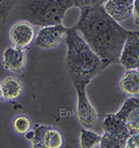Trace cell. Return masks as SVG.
Returning a JSON list of instances; mask_svg holds the SVG:
<instances>
[{"instance_id": "6da1fadb", "label": "cell", "mask_w": 139, "mask_h": 148, "mask_svg": "<svg viewBox=\"0 0 139 148\" xmlns=\"http://www.w3.org/2000/svg\"><path fill=\"white\" fill-rule=\"evenodd\" d=\"M73 28L82 34L83 39L101 58L103 67L119 62L121 49L130 31L114 21L103 6L81 13Z\"/></svg>"}, {"instance_id": "7a4b0ae2", "label": "cell", "mask_w": 139, "mask_h": 148, "mask_svg": "<svg viewBox=\"0 0 139 148\" xmlns=\"http://www.w3.org/2000/svg\"><path fill=\"white\" fill-rule=\"evenodd\" d=\"M64 40L67 75L74 87H86L104 69L102 60L74 28H67Z\"/></svg>"}, {"instance_id": "3957f363", "label": "cell", "mask_w": 139, "mask_h": 148, "mask_svg": "<svg viewBox=\"0 0 139 148\" xmlns=\"http://www.w3.org/2000/svg\"><path fill=\"white\" fill-rule=\"evenodd\" d=\"M71 7H74L73 0H25L20 13L23 20L42 28L62 24Z\"/></svg>"}, {"instance_id": "277c9868", "label": "cell", "mask_w": 139, "mask_h": 148, "mask_svg": "<svg viewBox=\"0 0 139 148\" xmlns=\"http://www.w3.org/2000/svg\"><path fill=\"white\" fill-rule=\"evenodd\" d=\"M77 93V116L85 128L93 127L98 120V114L86 94L85 86L74 87Z\"/></svg>"}, {"instance_id": "5b68a950", "label": "cell", "mask_w": 139, "mask_h": 148, "mask_svg": "<svg viewBox=\"0 0 139 148\" xmlns=\"http://www.w3.org/2000/svg\"><path fill=\"white\" fill-rule=\"evenodd\" d=\"M9 39L13 47L18 49H27L36 40V30L34 25L26 20L14 24L9 31Z\"/></svg>"}, {"instance_id": "8992f818", "label": "cell", "mask_w": 139, "mask_h": 148, "mask_svg": "<svg viewBox=\"0 0 139 148\" xmlns=\"http://www.w3.org/2000/svg\"><path fill=\"white\" fill-rule=\"evenodd\" d=\"M66 31L67 28L62 24L40 28L36 37L35 45L45 49H54L61 44Z\"/></svg>"}, {"instance_id": "52a82bcc", "label": "cell", "mask_w": 139, "mask_h": 148, "mask_svg": "<svg viewBox=\"0 0 139 148\" xmlns=\"http://www.w3.org/2000/svg\"><path fill=\"white\" fill-rule=\"evenodd\" d=\"M119 63L126 69L139 68V31H130L121 49Z\"/></svg>"}, {"instance_id": "ba28073f", "label": "cell", "mask_w": 139, "mask_h": 148, "mask_svg": "<svg viewBox=\"0 0 139 148\" xmlns=\"http://www.w3.org/2000/svg\"><path fill=\"white\" fill-rule=\"evenodd\" d=\"M27 54L25 49L12 47L5 49L2 56V65L10 72L20 74L26 68Z\"/></svg>"}, {"instance_id": "9c48e42d", "label": "cell", "mask_w": 139, "mask_h": 148, "mask_svg": "<svg viewBox=\"0 0 139 148\" xmlns=\"http://www.w3.org/2000/svg\"><path fill=\"white\" fill-rule=\"evenodd\" d=\"M134 0H108L105 3V10L116 22L130 18L133 12Z\"/></svg>"}, {"instance_id": "30bf717a", "label": "cell", "mask_w": 139, "mask_h": 148, "mask_svg": "<svg viewBox=\"0 0 139 148\" xmlns=\"http://www.w3.org/2000/svg\"><path fill=\"white\" fill-rule=\"evenodd\" d=\"M103 130L104 132L109 133L124 142H126V139L130 135L125 121L116 118V114H112L105 116V120L103 121Z\"/></svg>"}, {"instance_id": "8fae6325", "label": "cell", "mask_w": 139, "mask_h": 148, "mask_svg": "<svg viewBox=\"0 0 139 148\" xmlns=\"http://www.w3.org/2000/svg\"><path fill=\"white\" fill-rule=\"evenodd\" d=\"M119 88L123 94L131 96H139V70L127 69L119 80Z\"/></svg>"}, {"instance_id": "7c38bea8", "label": "cell", "mask_w": 139, "mask_h": 148, "mask_svg": "<svg viewBox=\"0 0 139 148\" xmlns=\"http://www.w3.org/2000/svg\"><path fill=\"white\" fill-rule=\"evenodd\" d=\"M3 94V100L5 101H15L23 94V84L18 78L9 76L4 78L0 83Z\"/></svg>"}, {"instance_id": "4fadbf2b", "label": "cell", "mask_w": 139, "mask_h": 148, "mask_svg": "<svg viewBox=\"0 0 139 148\" xmlns=\"http://www.w3.org/2000/svg\"><path fill=\"white\" fill-rule=\"evenodd\" d=\"M139 111V96H131L127 98L116 114V116L123 121H126L136 112Z\"/></svg>"}, {"instance_id": "5bb4252c", "label": "cell", "mask_w": 139, "mask_h": 148, "mask_svg": "<svg viewBox=\"0 0 139 148\" xmlns=\"http://www.w3.org/2000/svg\"><path fill=\"white\" fill-rule=\"evenodd\" d=\"M102 135L93 132L88 130L80 131V144L82 148H94L100 146Z\"/></svg>"}, {"instance_id": "9a60e30c", "label": "cell", "mask_w": 139, "mask_h": 148, "mask_svg": "<svg viewBox=\"0 0 139 148\" xmlns=\"http://www.w3.org/2000/svg\"><path fill=\"white\" fill-rule=\"evenodd\" d=\"M62 144H63V137L61 132L56 128L49 126L45 136V148H60Z\"/></svg>"}, {"instance_id": "2e32d148", "label": "cell", "mask_w": 139, "mask_h": 148, "mask_svg": "<svg viewBox=\"0 0 139 148\" xmlns=\"http://www.w3.org/2000/svg\"><path fill=\"white\" fill-rule=\"evenodd\" d=\"M49 126L45 125H36L34 131H35V137L32 141L33 148H45V132L49 130Z\"/></svg>"}, {"instance_id": "e0dca14e", "label": "cell", "mask_w": 139, "mask_h": 148, "mask_svg": "<svg viewBox=\"0 0 139 148\" xmlns=\"http://www.w3.org/2000/svg\"><path fill=\"white\" fill-rule=\"evenodd\" d=\"M32 123L26 116H18L13 121V128L18 134H25L28 130H31Z\"/></svg>"}, {"instance_id": "ac0fdd59", "label": "cell", "mask_w": 139, "mask_h": 148, "mask_svg": "<svg viewBox=\"0 0 139 148\" xmlns=\"http://www.w3.org/2000/svg\"><path fill=\"white\" fill-rule=\"evenodd\" d=\"M101 148H123L125 147V142L118 138L112 136L109 133H104L102 136L100 146Z\"/></svg>"}, {"instance_id": "d6986e66", "label": "cell", "mask_w": 139, "mask_h": 148, "mask_svg": "<svg viewBox=\"0 0 139 148\" xmlns=\"http://www.w3.org/2000/svg\"><path fill=\"white\" fill-rule=\"evenodd\" d=\"M108 0H73L74 6L80 8L81 13L92 9L94 7L103 6Z\"/></svg>"}, {"instance_id": "ffe728a7", "label": "cell", "mask_w": 139, "mask_h": 148, "mask_svg": "<svg viewBox=\"0 0 139 148\" xmlns=\"http://www.w3.org/2000/svg\"><path fill=\"white\" fill-rule=\"evenodd\" d=\"M17 0H0V19L5 22L13 10Z\"/></svg>"}, {"instance_id": "44dd1931", "label": "cell", "mask_w": 139, "mask_h": 148, "mask_svg": "<svg viewBox=\"0 0 139 148\" xmlns=\"http://www.w3.org/2000/svg\"><path fill=\"white\" fill-rule=\"evenodd\" d=\"M125 123L126 125H127L129 134L139 133V111L133 114Z\"/></svg>"}, {"instance_id": "7402d4cb", "label": "cell", "mask_w": 139, "mask_h": 148, "mask_svg": "<svg viewBox=\"0 0 139 148\" xmlns=\"http://www.w3.org/2000/svg\"><path fill=\"white\" fill-rule=\"evenodd\" d=\"M126 148H139V133L130 134L125 142Z\"/></svg>"}, {"instance_id": "603a6c76", "label": "cell", "mask_w": 139, "mask_h": 148, "mask_svg": "<svg viewBox=\"0 0 139 148\" xmlns=\"http://www.w3.org/2000/svg\"><path fill=\"white\" fill-rule=\"evenodd\" d=\"M133 18L134 22L137 26H139V0H134L133 3Z\"/></svg>"}, {"instance_id": "cb8c5ba5", "label": "cell", "mask_w": 139, "mask_h": 148, "mask_svg": "<svg viewBox=\"0 0 139 148\" xmlns=\"http://www.w3.org/2000/svg\"><path fill=\"white\" fill-rule=\"evenodd\" d=\"M24 136H25V138L26 139L28 140V141H31L32 142L33 141V139H34V137H35V131H34V130H28L27 132L24 134Z\"/></svg>"}, {"instance_id": "d4e9b609", "label": "cell", "mask_w": 139, "mask_h": 148, "mask_svg": "<svg viewBox=\"0 0 139 148\" xmlns=\"http://www.w3.org/2000/svg\"><path fill=\"white\" fill-rule=\"evenodd\" d=\"M3 99V94H2V90H1V86H0V100Z\"/></svg>"}, {"instance_id": "484cf974", "label": "cell", "mask_w": 139, "mask_h": 148, "mask_svg": "<svg viewBox=\"0 0 139 148\" xmlns=\"http://www.w3.org/2000/svg\"><path fill=\"white\" fill-rule=\"evenodd\" d=\"M138 70H139V68H138Z\"/></svg>"}]
</instances>
